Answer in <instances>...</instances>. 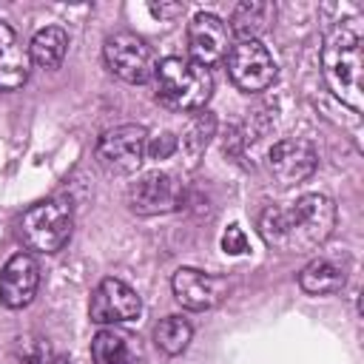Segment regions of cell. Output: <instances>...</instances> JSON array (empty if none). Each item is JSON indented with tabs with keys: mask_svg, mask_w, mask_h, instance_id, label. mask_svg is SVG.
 Segmentation results:
<instances>
[{
	"mask_svg": "<svg viewBox=\"0 0 364 364\" xmlns=\"http://www.w3.org/2000/svg\"><path fill=\"white\" fill-rule=\"evenodd\" d=\"M74 216L68 202L63 199H46L31 205L20 219V239L28 250L37 253H57L71 239Z\"/></svg>",
	"mask_w": 364,
	"mask_h": 364,
	"instance_id": "obj_4",
	"label": "cell"
},
{
	"mask_svg": "<svg viewBox=\"0 0 364 364\" xmlns=\"http://www.w3.org/2000/svg\"><path fill=\"white\" fill-rule=\"evenodd\" d=\"M148 148V131L142 125H117L97 139V162L108 173H134Z\"/></svg>",
	"mask_w": 364,
	"mask_h": 364,
	"instance_id": "obj_7",
	"label": "cell"
},
{
	"mask_svg": "<svg viewBox=\"0 0 364 364\" xmlns=\"http://www.w3.org/2000/svg\"><path fill=\"white\" fill-rule=\"evenodd\" d=\"M336 205L324 193H304L290 205H270L259 216L262 239L282 253H310L330 239Z\"/></svg>",
	"mask_w": 364,
	"mask_h": 364,
	"instance_id": "obj_1",
	"label": "cell"
},
{
	"mask_svg": "<svg viewBox=\"0 0 364 364\" xmlns=\"http://www.w3.org/2000/svg\"><path fill=\"white\" fill-rule=\"evenodd\" d=\"M102 57H105V65L111 74H117L122 82H134V85L148 82L156 68L154 48L134 31L111 34L102 46Z\"/></svg>",
	"mask_w": 364,
	"mask_h": 364,
	"instance_id": "obj_5",
	"label": "cell"
},
{
	"mask_svg": "<svg viewBox=\"0 0 364 364\" xmlns=\"http://www.w3.org/2000/svg\"><path fill=\"white\" fill-rule=\"evenodd\" d=\"M318 165V156H316V148L301 139V136H287V139H279L270 151H267V168L273 173V179L284 188L290 185H301L304 179L313 176Z\"/></svg>",
	"mask_w": 364,
	"mask_h": 364,
	"instance_id": "obj_9",
	"label": "cell"
},
{
	"mask_svg": "<svg viewBox=\"0 0 364 364\" xmlns=\"http://www.w3.org/2000/svg\"><path fill=\"white\" fill-rule=\"evenodd\" d=\"M171 287H173L176 301L188 310H210L228 296L225 279L196 270V267H179L171 279Z\"/></svg>",
	"mask_w": 364,
	"mask_h": 364,
	"instance_id": "obj_12",
	"label": "cell"
},
{
	"mask_svg": "<svg viewBox=\"0 0 364 364\" xmlns=\"http://www.w3.org/2000/svg\"><path fill=\"white\" fill-rule=\"evenodd\" d=\"M364 28L358 17L336 23L321 46V74L327 88L353 111L364 108Z\"/></svg>",
	"mask_w": 364,
	"mask_h": 364,
	"instance_id": "obj_2",
	"label": "cell"
},
{
	"mask_svg": "<svg viewBox=\"0 0 364 364\" xmlns=\"http://www.w3.org/2000/svg\"><path fill=\"white\" fill-rule=\"evenodd\" d=\"M40 287V267L34 256L14 253L0 270V304L9 310L26 307Z\"/></svg>",
	"mask_w": 364,
	"mask_h": 364,
	"instance_id": "obj_13",
	"label": "cell"
},
{
	"mask_svg": "<svg viewBox=\"0 0 364 364\" xmlns=\"http://www.w3.org/2000/svg\"><path fill=\"white\" fill-rule=\"evenodd\" d=\"M191 336H193V327H191L182 316H168V318H162V321L156 324V330H154L156 347H159L162 353H168V355L185 353V347L191 344Z\"/></svg>",
	"mask_w": 364,
	"mask_h": 364,
	"instance_id": "obj_20",
	"label": "cell"
},
{
	"mask_svg": "<svg viewBox=\"0 0 364 364\" xmlns=\"http://www.w3.org/2000/svg\"><path fill=\"white\" fill-rule=\"evenodd\" d=\"M276 17L273 3H262V0H245L233 9L230 14V31L239 34V40H259V34H264L270 28Z\"/></svg>",
	"mask_w": 364,
	"mask_h": 364,
	"instance_id": "obj_16",
	"label": "cell"
},
{
	"mask_svg": "<svg viewBox=\"0 0 364 364\" xmlns=\"http://www.w3.org/2000/svg\"><path fill=\"white\" fill-rule=\"evenodd\" d=\"M225 60H228V74L239 91L256 94L270 88L276 80L273 54L259 40H236Z\"/></svg>",
	"mask_w": 364,
	"mask_h": 364,
	"instance_id": "obj_6",
	"label": "cell"
},
{
	"mask_svg": "<svg viewBox=\"0 0 364 364\" xmlns=\"http://www.w3.org/2000/svg\"><path fill=\"white\" fill-rule=\"evenodd\" d=\"M222 250H225L228 256H242V253H247V236H245V230H242L239 225H230V228L222 233Z\"/></svg>",
	"mask_w": 364,
	"mask_h": 364,
	"instance_id": "obj_23",
	"label": "cell"
},
{
	"mask_svg": "<svg viewBox=\"0 0 364 364\" xmlns=\"http://www.w3.org/2000/svg\"><path fill=\"white\" fill-rule=\"evenodd\" d=\"M213 134H216V117L210 111H202V114H196L188 122V128H185V134L179 139V151H185L188 159L196 162L202 156V151L208 148V142H210Z\"/></svg>",
	"mask_w": 364,
	"mask_h": 364,
	"instance_id": "obj_19",
	"label": "cell"
},
{
	"mask_svg": "<svg viewBox=\"0 0 364 364\" xmlns=\"http://www.w3.org/2000/svg\"><path fill=\"white\" fill-rule=\"evenodd\" d=\"M31 60L28 48L17 40L14 28L0 20V91H14L28 80Z\"/></svg>",
	"mask_w": 364,
	"mask_h": 364,
	"instance_id": "obj_15",
	"label": "cell"
},
{
	"mask_svg": "<svg viewBox=\"0 0 364 364\" xmlns=\"http://www.w3.org/2000/svg\"><path fill=\"white\" fill-rule=\"evenodd\" d=\"M68 51V34L60 26L40 28L28 43V60L37 68H57Z\"/></svg>",
	"mask_w": 364,
	"mask_h": 364,
	"instance_id": "obj_18",
	"label": "cell"
},
{
	"mask_svg": "<svg viewBox=\"0 0 364 364\" xmlns=\"http://www.w3.org/2000/svg\"><path fill=\"white\" fill-rule=\"evenodd\" d=\"M230 28L222 17L210 14V11H202L196 14L191 23H188V51H191V60L199 63V65H216L219 60L228 57L230 51Z\"/></svg>",
	"mask_w": 364,
	"mask_h": 364,
	"instance_id": "obj_11",
	"label": "cell"
},
{
	"mask_svg": "<svg viewBox=\"0 0 364 364\" xmlns=\"http://www.w3.org/2000/svg\"><path fill=\"white\" fill-rule=\"evenodd\" d=\"M182 9L185 6H179V3H173V6H151V11L156 14V17H176V14H182Z\"/></svg>",
	"mask_w": 364,
	"mask_h": 364,
	"instance_id": "obj_24",
	"label": "cell"
},
{
	"mask_svg": "<svg viewBox=\"0 0 364 364\" xmlns=\"http://www.w3.org/2000/svg\"><path fill=\"white\" fill-rule=\"evenodd\" d=\"M142 310V301L136 296L134 287H128L119 279H102L94 293H91V304H88V316L94 324H122L136 318Z\"/></svg>",
	"mask_w": 364,
	"mask_h": 364,
	"instance_id": "obj_10",
	"label": "cell"
},
{
	"mask_svg": "<svg viewBox=\"0 0 364 364\" xmlns=\"http://www.w3.org/2000/svg\"><path fill=\"white\" fill-rule=\"evenodd\" d=\"M299 287L310 296H330L344 287V270L333 259H313L299 273Z\"/></svg>",
	"mask_w": 364,
	"mask_h": 364,
	"instance_id": "obj_17",
	"label": "cell"
},
{
	"mask_svg": "<svg viewBox=\"0 0 364 364\" xmlns=\"http://www.w3.org/2000/svg\"><path fill=\"white\" fill-rule=\"evenodd\" d=\"M91 358L94 364H142V347L136 336L119 327H102L91 338Z\"/></svg>",
	"mask_w": 364,
	"mask_h": 364,
	"instance_id": "obj_14",
	"label": "cell"
},
{
	"mask_svg": "<svg viewBox=\"0 0 364 364\" xmlns=\"http://www.w3.org/2000/svg\"><path fill=\"white\" fill-rule=\"evenodd\" d=\"M156 100L173 111H199L213 94V77L188 57H165L154 68Z\"/></svg>",
	"mask_w": 364,
	"mask_h": 364,
	"instance_id": "obj_3",
	"label": "cell"
},
{
	"mask_svg": "<svg viewBox=\"0 0 364 364\" xmlns=\"http://www.w3.org/2000/svg\"><path fill=\"white\" fill-rule=\"evenodd\" d=\"M176 151H179V139L173 134H168V131H162L159 136L148 139V148H145V154H151L154 159H168Z\"/></svg>",
	"mask_w": 364,
	"mask_h": 364,
	"instance_id": "obj_22",
	"label": "cell"
},
{
	"mask_svg": "<svg viewBox=\"0 0 364 364\" xmlns=\"http://www.w3.org/2000/svg\"><path fill=\"white\" fill-rule=\"evenodd\" d=\"M20 361L23 364H54L51 347L46 338H20Z\"/></svg>",
	"mask_w": 364,
	"mask_h": 364,
	"instance_id": "obj_21",
	"label": "cell"
},
{
	"mask_svg": "<svg viewBox=\"0 0 364 364\" xmlns=\"http://www.w3.org/2000/svg\"><path fill=\"white\" fill-rule=\"evenodd\" d=\"M182 202H185L182 182L162 171H151V173L139 176L136 182H131V188H128V205L139 216L171 213V210L182 208Z\"/></svg>",
	"mask_w": 364,
	"mask_h": 364,
	"instance_id": "obj_8",
	"label": "cell"
}]
</instances>
